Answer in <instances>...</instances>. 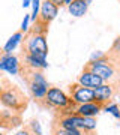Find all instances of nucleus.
Masks as SVG:
<instances>
[{
    "instance_id": "nucleus-7",
    "label": "nucleus",
    "mask_w": 120,
    "mask_h": 135,
    "mask_svg": "<svg viewBox=\"0 0 120 135\" xmlns=\"http://www.w3.org/2000/svg\"><path fill=\"white\" fill-rule=\"evenodd\" d=\"M23 69V63L20 62V59L14 54H5L0 57V71L11 74V75H18L21 74Z\"/></svg>"
},
{
    "instance_id": "nucleus-11",
    "label": "nucleus",
    "mask_w": 120,
    "mask_h": 135,
    "mask_svg": "<svg viewBox=\"0 0 120 135\" xmlns=\"http://www.w3.org/2000/svg\"><path fill=\"white\" fill-rule=\"evenodd\" d=\"M23 123V119L20 116V113H15L12 110L2 111V120H0V128L3 129H12L17 128Z\"/></svg>"
},
{
    "instance_id": "nucleus-24",
    "label": "nucleus",
    "mask_w": 120,
    "mask_h": 135,
    "mask_svg": "<svg viewBox=\"0 0 120 135\" xmlns=\"http://www.w3.org/2000/svg\"><path fill=\"white\" fill-rule=\"evenodd\" d=\"M51 2H53V3H56L59 8H62V6H66V5H65V0H51Z\"/></svg>"
},
{
    "instance_id": "nucleus-3",
    "label": "nucleus",
    "mask_w": 120,
    "mask_h": 135,
    "mask_svg": "<svg viewBox=\"0 0 120 135\" xmlns=\"http://www.w3.org/2000/svg\"><path fill=\"white\" fill-rule=\"evenodd\" d=\"M0 102L8 110H12L15 113H20L21 114L26 110V107H27V96L17 86L8 84L6 89L3 90V93L0 95Z\"/></svg>"
},
{
    "instance_id": "nucleus-1",
    "label": "nucleus",
    "mask_w": 120,
    "mask_h": 135,
    "mask_svg": "<svg viewBox=\"0 0 120 135\" xmlns=\"http://www.w3.org/2000/svg\"><path fill=\"white\" fill-rule=\"evenodd\" d=\"M21 74H23V78L27 83V87H29V92L32 95V98L38 104H41L45 99L48 89H50V84H48L45 75L42 74V71H27V69L23 68Z\"/></svg>"
},
{
    "instance_id": "nucleus-29",
    "label": "nucleus",
    "mask_w": 120,
    "mask_h": 135,
    "mask_svg": "<svg viewBox=\"0 0 120 135\" xmlns=\"http://www.w3.org/2000/svg\"><path fill=\"white\" fill-rule=\"evenodd\" d=\"M0 135H5V132H3V131H0Z\"/></svg>"
},
{
    "instance_id": "nucleus-21",
    "label": "nucleus",
    "mask_w": 120,
    "mask_h": 135,
    "mask_svg": "<svg viewBox=\"0 0 120 135\" xmlns=\"http://www.w3.org/2000/svg\"><path fill=\"white\" fill-rule=\"evenodd\" d=\"M104 110H105L107 113H111L116 119H120V108H119L117 104H108V105L104 107Z\"/></svg>"
},
{
    "instance_id": "nucleus-13",
    "label": "nucleus",
    "mask_w": 120,
    "mask_h": 135,
    "mask_svg": "<svg viewBox=\"0 0 120 135\" xmlns=\"http://www.w3.org/2000/svg\"><path fill=\"white\" fill-rule=\"evenodd\" d=\"M23 68L27 69V71H44L48 68L47 62H42L36 59L35 56H30V54H23Z\"/></svg>"
},
{
    "instance_id": "nucleus-5",
    "label": "nucleus",
    "mask_w": 120,
    "mask_h": 135,
    "mask_svg": "<svg viewBox=\"0 0 120 135\" xmlns=\"http://www.w3.org/2000/svg\"><path fill=\"white\" fill-rule=\"evenodd\" d=\"M71 102V98L69 95L63 92L62 89L59 87H50L47 92V96L39 105L44 107V108H54V110H62L65 107L69 105Z\"/></svg>"
},
{
    "instance_id": "nucleus-23",
    "label": "nucleus",
    "mask_w": 120,
    "mask_h": 135,
    "mask_svg": "<svg viewBox=\"0 0 120 135\" xmlns=\"http://www.w3.org/2000/svg\"><path fill=\"white\" fill-rule=\"evenodd\" d=\"M15 135H32V132H30V131L27 129V128H26V129H21V131H18V132H17Z\"/></svg>"
},
{
    "instance_id": "nucleus-17",
    "label": "nucleus",
    "mask_w": 120,
    "mask_h": 135,
    "mask_svg": "<svg viewBox=\"0 0 120 135\" xmlns=\"http://www.w3.org/2000/svg\"><path fill=\"white\" fill-rule=\"evenodd\" d=\"M96 129V119L95 117H83L81 131L84 132H93Z\"/></svg>"
},
{
    "instance_id": "nucleus-26",
    "label": "nucleus",
    "mask_w": 120,
    "mask_h": 135,
    "mask_svg": "<svg viewBox=\"0 0 120 135\" xmlns=\"http://www.w3.org/2000/svg\"><path fill=\"white\" fill-rule=\"evenodd\" d=\"M6 87L3 86V80H2V78H0V95H2V93H3V90H5Z\"/></svg>"
},
{
    "instance_id": "nucleus-12",
    "label": "nucleus",
    "mask_w": 120,
    "mask_h": 135,
    "mask_svg": "<svg viewBox=\"0 0 120 135\" xmlns=\"http://www.w3.org/2000/svg\"><path fill=\"white\" fill-rule=\"evenodd\" d=\"M101 110H104L99 104L96 102H89V104H81V105H77L75 108V114L81 117H96Z\"/></svg>"
},
{
    "instance_id": "nucleus-28",
    "label": "nucleus",
    "mask_w": 120,
    "mask_h": 135,
    "mask_svg": "<svg viewBox=\"0 0 120 135\" xmlns=\"http://www.w3.org/2000/svg\"><path fill=\"white\" fill-rule=\"evenodd\" d=\"M3 56V48H0V57Z\"/></svg>"
},
{
    "instance_id": "nucleus-25",
    "label": "nucleus",
    "mask_w": 120,
    "mask_h": 135,
    "mask_svg": "<svg viewBox=\"0 0 120 135\" xmlns=\"http://www.w3.org/2000/svg\"><path fill=\"white\" fill-rule=\"evenodd\" d=\"M32 5V0H23V6L24 8H27V6Z\"/></svg>"
},
{
    "instance_id": "nucleus-9",
    "label": "nucleus",
    "mask_w": 120,
    "mask_h": 135,
    "mask_svg": "<svg viewBox=\"0 0 120 135\" xmlns=\"http://www.w3.org/2000/svg\"><path fill=\"white\" fill-rule=\"evenodd\" d=\"M114 95V86L113 84H107L104 83L102 86H99L98 89H95V102L104 108L105 105H108V102L111 101V98Z\"/></svg>"
},
{
    "instance_id": "nucleus-14",
    "label": "nucleus",
    "mask_w": 120,
    "mask_h": 135,
    "mask_svg": "<svg viewBox=\"0 0 120 135\" xmlns=\"http://www.w3.org/2000/svg\"><path fill=\"white\" fill-rule=\"evenodd\" d=\"M87 8H89V3L87 0H74L71 5L68 6V11L72 17L75 18H80V17H84L87 12Z\"/></svg>"
},
{
    "instance_id": "nucleus-18",
    "label": "nucleus",
    "mask_w": 120,
    "mask_h": 135,
    "mask_svg": "<svg viewBox=\"0 0 120 135\" xmlns=\"http://www.w3.org/2000/svg\"><path fill=\"white\" fill-rule=\"evenodd\" d=\"M41 5H42V0H32V8H33V11H32V14H30V20H32L33 23H36L39 20Z\"/></svg>"
},
{
    "instance_id": "nucleus-30",
    "label": "nucleus",
    "mask_w": 120,
    "mask_h": 135,
    "mask_svg": "<svg viewBox=\"0 0 120 135\" xmlns=\"http://www.w3.org/2000/svg\"><path fill=\"white\" fill-rule=\"evenodd\" d=\"M0 120H2V111H0Z\"/></svg>"
},
{
    "instance_id": "nucleus-8",
    "label": "nucleus",
    "mask_w": 120,
    "mask_h": 135,
    "mask_svg": "<svg viewBox=\"0 0 120 135\" xmlns=\"http://www.w3.org/2000/svg\"><path fill=\"white\" fill-rule=\"evenodd\" d=\"M59 14V6L56 3H53L51 0H42L41 5V14H39V20L41 23L50 26V23L53 21Z\"/></svg>"
},
{
    "instance_id": "nucleus-4",
    "label": "nucleus",
    "mask_w": 120,
    "mask_h": 135,
    "mask_svg": "<svg viewBox=\"0 0 120 135\" xmlns=\"http://www.w3.org/2000/svg\"><path fill=\"white\" fill-rule=\"evenodd\" d=\"M84 69L96 74V75L101 77L104 81H111V80L114 78V74H116V66L108 62V59H107L105 56L102 59H99V60H89V62L84 65Z\"/></svg>"
},
{
    "instance_id": "nucleus-27",
    "label": "nucleus",
    "mask_w": 120,
    "mask_h": 135,
    "mask_svg": "<svg viewBox=\"0 0 120 135\" xmlns=\"http://www.w3.org/2000/svg\"><path fill=\"white\" fill-rule=\"evenodd\" d=\"M72 2H74V0H65V5H66V6H69V5L72 3Z\"/></svg>"
},
{
    "instance_id": "nucleus-15",
    "label": "nucleus",
    "mask_w": 120,
    "mask_h": 135,
    "mask_svg": "<svg viewBox=\"0 0 120 135\" xmlns=\"http://www.w3.org/2000/svg\"><path fill=\"white\" fill-rule=\"evenodd\" d=\"M105 57L108 59V62L114 66H119L120 65V36L116 39L111 48L108 50V53H105Z\"/></svg>"
},
{
    "instance_id": "nucleus-6",
    "label": "nucleus",
    "mask_w": 120,
    "mask_h": 135,
    "mask_svg": "<svg viewBox=\"0 0 120 135\" xmlns=\"http://www.w3.org/2000/svg\"><path fill=\"white\" fill-rule=\"evenodd\" d=\"M69 98H71V101L75 102L77 105L95 102V90L81 86L80 83H75V84H71V86H69Z\"/></svg>"
},
{
    "instance_id": "nucleus-2",
    "label": "nucleus",
    "mask_w": 120,
    "mask_h": 135,
    "mask_svg": "<svg viewBox=\"0 0 120 135\" xmlns=\"http://www.w3.org/2000/svg\"><path fill=\"white\" fill-rule=\"evenodd\" d=\"M21 44H23V54H30V56H35L36 59L42 60V62H47L48 44L45 35L29 32Z\"/></svg>"
},
{
    "instance_id": "nucleus-19",
    "label": "nucleus",
    "mask_w": 120,
    "mask_h": 135,
    "mask_svg": "<svg viewBox=\"0 0 120 135\" xmlns=\"http://www.w3.org/2000/svg\"><path fill=\"white\" fill-rule=\"evenodd\" d=\"M86 132L81 129H72V131H66V129H62V128H57L54 126L53 129V135H84Z\"/></svg>"
},
{
    "instance_id": "nucleus-16",
    "label": "nucleus",
    "mask_w": 120,
    "mask_h": 135,
    "mask_svg": "<svg viewBox=\"0 0 120 135\" xmlns=\"http://www.w3.org/2000/svg\"><path fill=\"white\" fill-rule=\"evenodd\" d=\"M23 38H24V33L21 32V30H18L17 33H14L9 39H8V42L5 44V47H3V53L5 54H12V51L18 47L20 44L23 42Z\"/></svg>"
},
{
    "instance_id": "nucleus-10",
    "label": "nucleus",
    "mask_w": 120,
    "mask_h": 135,
    "mask_svg": "<svg viewBox=\"0 0 120 135\" xmlns=\"http://www.w3.org/2000/svg\"><path fill=\"white\" fill-rule=\"evenodd\" d=\"M77 83H80V84L84 86V87H89V89H93V90H95V89H98L99 86H102L105 81H104L101 77H98L96 74L83 69V72L80 74L78 78H77Z\"/></svg>"
},
{
    "instance_id": "nucleus-22",
    "label": "nucleus",
    "mask_w": 120,
    "mask_h": 135,
    "mask_svg": "<svg viewBox=\"0 0 120 135\" xmlns=\"http://www.w3.org/2000/svg\"><path fill=\"white\" fill-rule=\"evenodd\" d=\"M32 21L30 20V14H26L24 15V20H23V23H21V32L23 33H29V23Z\"/></svg>"
},
{
    "instance_id": "nucleus-20",
    "label": "nucleus",
    "mask_w": 120,
    "mask_h": 135,
    "mask_svg": "<svg viewBox=\"0 0 120 135\" xmlns=\"http://www.w3.org/2000/svg\"><path fill=\"white\" fill-rule=\"evenodd\" d=\"M27 129L32 132V135H42V126H41L39 120H36V119H32L27 123Z\"/></svg>"
}]
</instances>
